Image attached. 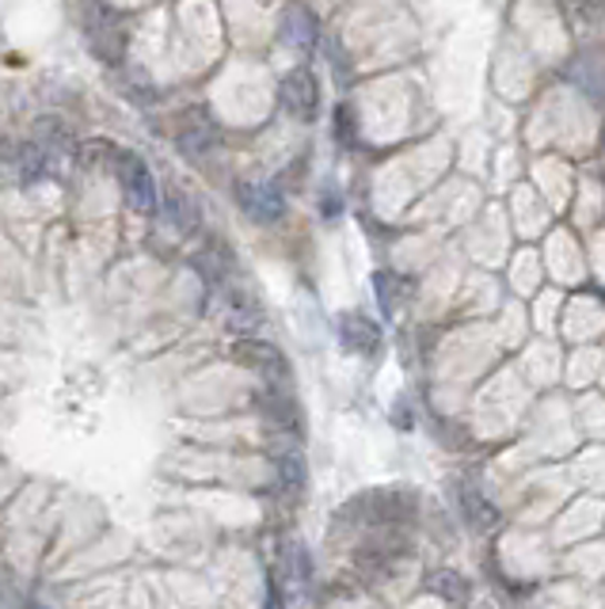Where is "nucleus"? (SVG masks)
<instances>
[{
  "instance_id": "nucleus-1",
  "label": "nucleus",
  "mask_w": 605,
  "mask_h": 609,
  "mask_svg": "<svg viewBox=\"0 0 605 609\" xmlns=\"http://www.w3.org/2000/svg\"><path fill=\"white\" fill-rule=\"evenodd\" d=\"M119 179H122V191H127V202L133 210H141V213L157 210V179L149 172L145 160L127 152V157L119 160Z\"/></svg>"
},
{
  "instance_id": "nucleus-2",
  "label": "nucleus",
  "mask_w": 605,
  "mask_h": 609,
  "mask_svg": "<svg viewBox=\"0 0 605 609\" xmlns=\"http://www.w3.org/2000/svg\"><path fill=\"white\" fill-rule=\"evenodd\" d=\"M282 103L293 119L301 122H313L320 114V84L309 69H293V73L282 80Z\"/></svg>"
},
{
  "instance_id": "nucleus-3",
  "label": "nucleus",
  "mask_w": 605,
  "mask_h": 609,
  "mask_svg": "<svg viewBox=\"0 0 605 609\" xmlns=\"http://www.w3.org/2000/svg\"><path fill=\"white\" fill-rule=\"evenodd\" d=\"M233 358L240 366H248V370L263 373V378H279V381L290 378V366L286 358H282V351L263 343V339H240V343H233Z\"/></svg>"
},
{
  "instance_id": "nucleus-4",
  "label": "nucleus",
  "mask_w": 605,
  "mask_h": 609,
  "mask_svg": "<svg viewBox=\"0 0 605 609\" xmlns=\"http://www.w3.org/2000/svg\"><path fill=\"white\" fill-rule=\"evenodd\" d=\"M236 199H240V210H244L252 221H260V226H271V221H279L282 210H286L282 194L274 191V187H266V183H240L236 187Z\"/></svg>"
},
{
  "instance_id": "nucleus-5",
  "label": "nucleus",
  "mask_w": 605,
  "mask_h": 609,
  "mask_svg": "<svg viewBox=\"0 0 605 609\" xmlns=\"http://www.w3.org/2000/svg\"><path fill=\"white\" fill-rule=\"evenodd\" d=\"M340 339L346 351L354 355H373L381 347V328L373 325L370 317H362V312H343L340 320Z\"/></svg>"
},
{
  "instance_id": "nucleus-6",
  "label": "nucleus",
  "mask_w": 605,
  "mask_h": 609,
  "mask_svg": "<svg viewBox=\"0 0 605 609\" xmlns=\"http://www.w3.org/2000/svg\"><path fill=\"white\" fill-rule=\"evenodd\" d=\"M282 31H286V39L298 42L301 50H313V42H316V20L301 4H293L290 12H286V20H282Z\"/></svg>"
},
{
  "instance_id": "nucleus-7",
  "label": "nucleus",
  "mask_w": 605,
  "mask_h": 609,
  "mask_svg": "<svg viewBox=\"0 0 605 609\" xmlns=\"http://www.w3.org/2000/svg\"><path fill=\"white\" fill-rule=\"evenodd\" d=\"M168 213H172L175 226H180V229H191L194 221H199V210H194V202L186 199V191H180V187H175V191L168 194Z\"/></svg>"
},
{
  "instance_id": "nucleus-8",
  "label": "nucleus",
  "mask_w": 605,
  "mask_h": 609,
  "mask_svg": "<svg viewBox=\"0 0 605 609\" xmlns=\"http://www.w3.org/2000/svg\"><path fill=\"white\" fill-rule=\"evenodd\" d=\"M404 290H407L404 279H396V274H389V271L377 274V298H381V309H385V312H396L400 293H404Z\"/></svg>"
},
{
  "instance_id": "nucleus-9",
  "label": "nucleus",
  "mask_w": 605,
  "mask_h": 609,
  "mask_svg": "<svg viewBox=\"0 0 605 609\" xmlns=\"http://www.w3.org/2000/svg\"><path fill=\"white\" fill-rule=\"evenodd\" d=\"M465 515L473 518V526H480V530H487V526L500 522V510H495L492 503H487V499L473 496V491H468V507H465Z\"/></svg>"
},
{
  "instance_id": "nucleus-10",
  "label": "nucleus",
  "mask_w": 605,
  "mask_h": 609,
  "mask_svg": "<svg viewBox=\"0 0 605 609\" xmlns=\"http://www.w3.org/2000/svg\"><path fill=\"white\" fill-rule=\"evenodd\" d=\"M434 590H438V595H446L450 602H457V598L468 595V583L461 576H453V571H442V576L434 579Z\"/></svg>"
},
{
  "instance_id": "nucleus-11",
  "label": "nucleus",
  "mask_w": 605,
  "mask_h": 609,
  "mask_svg": "<svg viewBox=\"0 0 605 609\" xmlns=\"http://www.w3.org/2000/svg\"><path fill=\"white\" fill-rule=\"evenodd\" d=\"M282 480H286V488H305V465H301V457L293 453V457H282Z\"/></svg>"
},
{
  "instance_id": "nucleus-12",
  "label": "nucleus",
  "mask_w": 605,
  "mask_h": 609,
  "mask_svg": "<svg viewBox=\"0 0 605 609\" xmlns=\"http://www.w3.org/2000/svg\"><path fill=\"white\" fill-rule=\"evenodd\" d=\"M354 127H359V122H351V107H340V138L354 141Z\"/></svg>"
},
{
  "instance_id": "nucleus-13",
  "label": "nucleus",
  "mask_w": 605,
  "mask_h": 609,
  "mask_svg": "<svg viewBox=\"0 0 605 609\" xmlns=\"http://www.w3.org/2000/svg\"><path fill=\"white\" fill-rule=\"evenodd\" d=\"M266 609H282V598H279V590H271V602H266Z\"/></svg>"
}]
</instances>
